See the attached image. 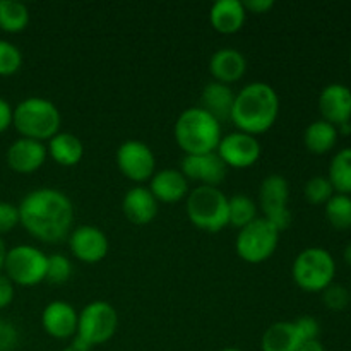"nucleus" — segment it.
Wrapping results in <instances>:
<instances>
[{"label": "nucleus", "instance_id": "2", "mask_svg": "<svg viewBox=\"0 0 351 351\" xmlns=\"http://www.w3.org/2000/svg\"><path fill=\"white\" fill-rule=\"evenodd\" d=\"M280 115V96L267 82L256 81L235 93L232 123L240 132L259 136L276 123Z\"/></svg>", "mask_w": 351, "mask_h": 351}, {"label": "nucleus", "instance_id": "19", "mask_svg": "<svg viewBox=\"0 0 351 351\" xmlns=\"http://www.w3.org/2000/svg\"><path fill=\"white\" fill-rule=\"evenodd\" d=\"M149 189L158 202L173 204L187 199L189 195V180L180 170L175 168H165V170L154 171L149 180Z\"/></svg>", "mask_w": 351, "mask_h": 351}, {"label": "nucleus", "instance_id": "24", "mask_svg": "<svg viewBox=\"0 0 351 351\" xmlns=\"http://www.w3.org/2000/svg\"><path fill=\"white\" fill-rule=\"evenodd\" d=\"M302 338L295 328L293 321H280L271 324L264 331L261 339L263 351H298L302 346Z\"/></svg>", "mask_w": 351, "mask_h": 351}, {"label": "nucleus", "instance_id": "7", "mask_svg": "<svg viewBox=\"0 0 351 351\" xmlns=\"http://www.w3.org/2000/svg\"><path fill=\"white\" fill-rule=\"evenodd\" d=\"M280 230L259 216L250 225L239 230L235 240L237 256L247 264L266 263L278 249L280 243Z\"/></svg>", "mask_w": 351, "mask_h": 351}, {"label": "nucleus", "instance_id": "34", "mask_svg": "<svg viewBox=\"0 0 351 351\" xmlns=\"http://www.w3.org/2000/svg\"><path fill=\"white\" fill-rule=\"evenodd\" d=\"M19 225V209L16 204L0 201V237L12 232Z\"/></svg>", "mask_w": 351, "mask_h": 351}, {"label": "nucleus", "instance_id": "22", "mask_svg": "<svg viewBox=\"0 0 351 351\" xmlns=\"http://www.w3.org/2000/svg\"><path fill=\"white\" fill-rule=\"evenodd\" d=\"M233 103H235V91L232 86L211 81L202 88L201 108L215 117L219 123L232 119Z\"/></svg>", "mask_w": 351, "mask_h": 351}, {"label": "nucleus", "instance_id": "43", "mask_svg": "<svg viewBox=\"0 0 351 351\" xmlns=\"http://www.w3.org/2000/svg\"><path fill=\"white\" fill-rule=\"evenodd\" d=\"M336 129H338V134H343V136H350V134H351V122L343 123V125L336 127Z\"/></svg>", "mask_w": 351, "mask_h": 351}, {"label": "nucleus", "instance_id": "12", "mask_svg": "<svg viewBox=\"0 0 351 351\" xmlns=\"http://www.w3.org/2000/svg\"><path fill=\"white\" fill-rule=\"evenodd\" d=\"M216 153L226 165V168L245 170V168L254 167L259 161L263 147H261L259 139L256 136L235 130V132L221 137Z\"/></svg>", "mask_w": 351, "mask_h": 351}, {"label": "nucleus", "instance_id": "18", "mask_svg": "<svg viewBox=\"0 0 351 351\" xmlns=\"http://www.w3.org/2000/svg\"><path fill=\"white\" fill-rule=\"evenodd\" d=\"M122 211L130 223L144 226L154 221L160 211V202L156 201L149 189L144 185H136L123 195Z\"/></svg>", "mask_w": 351, "mask_h": 351}, {"label": "nucleus", "instance_id": "38", "mask_svg": "<svg viewBox=\"0 0 351 351\" xmlns=\"http://www.w3.org/2000/svg\"><path fill=\"white\" fill-rule=\"evenodd\" d=\"M14 108L7 99L0 98V134L5 132L10 125H12Z\"/></svg>", "mask_w": 351, "mask_h": 351}, {"label": "nucleus", "instance_id": "26", "mask_svg": "<svg viewBox=\"0 0 351 351\" xmlns=\"http://www.w3.org/2000/svg\"><path fill=\"white\" fill-rule=\"evenodd\" d=\"M328 178L336 194L351 195V147H345L332 156Z\"/></svg>", "mask_w": 351, "mask_h": 351}, {"label": "nucleus", "instance_id": "3", "mask_svg": "<svg viewBox=\"0 0 351 351\" xmlns=\"http://www.w3.org/2000/svg\"><path fill=\"white\" fill-rule=\"evenodd\" d=\"M175 141L185 156L215 153L221 141V123L201 106L184 110L175 122Z\"/></svg>", "mask_w": 351, "mask_h": 351}, {"label": "nucleus", "instance_id": "40", "mask_svg": "<svg viewBox=\"0 0 351 351\" xmlns=\"http://www.w3.org/2000/svg\"><path fill=\"white\" fill-rule=\"evenodd\" d=\"M91 350H93L91 346L86 345L84 341H81L79 338H74L62 351H91Z\"/></svg>", "mask_w": 351, "mask_h": 351}, {"label": "nucleus", "instance_id": "28", "mask_svg": "<svg viewBox=\"0 0 351 351\" xmlns=\"http://www.w3.org/2000/svg\"><path fill=\"white\" fill-rule=\"evenodd\" d=\"M257 218V202L250 195L235 194L228 197V225L242 230Z\"/></svg>", "mask_w": 351, "mask_h": 351}, {"label": "nucleus", "instance_id": "47", "mask_svg": "<svg viewBox=\"0 0 351 351\" xmlns=\"http://www.w3.org/2000/svg\"><path fill=\"white\" fill-rule=\"evenodd\" d=\"M350 291H351V290H350Z\"/></svg>", "mask_w": 351, "mask_h": 351}, {"label": "nucleus", "instance_id": "9", "mask_svg": "<svg viewBox=\"0 0 351 351\" xmlns=\"http://www.w3.org/2000/svg\"><path fill=\"white\" fill-rule=\"evenodd\" d=\"M48 256L33 245H16L7 250L3 274L17 287H36L47 278Z\"/></svg>", "mask_w": 351, "mask_h": 351}, {"label": "nucleus", "instance_id": "39", "mask_svg": "<svg viewBox=\"0 0 351 351\" xmlns=\"http://www.w3.org/2000/svg\"><path fill=\"white\" fill-rule=\"evenodd\" d=\"M242 3L247 12L252 14H266L267 10H271L274 7L273 0H245Z\"/></svg>", "mask_w": 351, "mask_h": 351}, {"label": "nucleus", "instance_id": "31", "mask_svg": "<svg viewBox=\"0 0 351 351\" xmlns=\"http://www.w3.org/2000/svg\"><path fill=\"white\" fill-rule=\"evenodd\" d=\"M72 267L71 259L64 254H51L48 256L47 261V278L45 281L51 285H62V283H67L72 276Z\"/></svg>", "mask_w": 351, "mask_h": 351}, {"label": "nucleus", "instance_id": "1", "mask_svg": "<svg viewBox=\"0 0 351 351\" xmlns=\"http://www.w3.org/2000/svg\"><path fill=\"white\" fill-rule=\"evenodd\" d=\"M17 209L19 225L40 242L60 243L71 235L74 225V204L58 189H34L24 195Z\"/></svg>", "mask_w": 351, "mask_h": 351}, {"label": "nucleus", "instance_id": "13", "mask_svg": "<svg viewBox=\"0 0 351 351\" xmlns=\"http://www.w3.org/2000/svg\"><path fill=\"white\" fill-rule=\"evenodd\" d=\"M69 247L72 256L84 264H98L106 257L110 249L108 237L103 230L93 225H82L72 228L69 235Z\"/></svg>", "mask_w": 351, "mask_h": 351}, {"label": "nucleus", "instance_id": "16", "mask_svg": "<svg viewBox=\"0 0 351 351\" xmlns=\"http://www.w3.org/2000/svg\"><path fill=\"white\" fill-rule=\"evenodd\" d=\"M79 314L69 302L55 300L43 308L41 326L45 332L55 339H69L77 332Z\"/></svg>", "mask_w": 351, "mask_h": 351}, {"label": "nucleus", "instance_id": "6", "mask_svg": "<svg viewBox=\"0 0 351 351\" xmlns=\"http://www.w3.org/2000/svg\"><path fill=\"white\" fill-rule=\"evenodd\" d=\"M336 263L331 252L322 247H307L302 250L291 266V278L300 290L307 293H322L335 283Z\"/></svg>", "mask_w": 351, "mask_h": 351}, {"label": "nucleus", "instance_id": "14", "mask_svg": "<svg viewBox=\"0 0 351 351\" xmlns=\"http://www.w3.org/2000/svg\"><path fill=\"white\" fill-rule=\"evenodd\" d=\"M180 171L189 182H199V185H206V187H218L225 180L228 168L215 151L208 154L185 156L182 160Z\"/></svg>", "mask_w": 351, "mask_h": 351}, {"label": "nucleus", "instance_id": "36", "mask_svg": "<svg viewBox=\"0 0 351 351\" xmlns=\"http://www.w3.org/2000/svg\"><path fill=\"white\" fill-rule=\"evenodd\" d=\"M17 343H19V332L16 326L0 317V351H14Z\"/></svg>", "mask_w": 351, "mask_h": 351}, {"label": "nucleus", "instance_id": "17", "mask_svg": "<svg viewBox=\"0 0 351 351\" xmlns=\"http://www.w3.org/2000/svg\"><path fill=\"white\" fill-rule=\"evenodd\" d=\"M322 120L335 127L351 122V89L341 82L328 84L319 95Z\"/></svg>", "mask_w": 351, "mask_h": 351}, {"label": "nucleus", "instance_id": "46", "mask_svg": "<svg viewBox=\"0 0 351 351\" xmlns=\"http://www.w3.org/2000/svg\"><path fill=\"white\" fill-rule=\"evenodd\" d=\"M350 64H351V50H350Z\"/></svg>", "mask_w": 351, "mask_h": 351}, {"label": "nucleus", "instance_id": "23", "mask_svg": "<svg viewBox=\"0 0 351 351\" xmlns=\"http://www.w3.org/2000/svg\"><path fill=\"white\" fill-rule=\"evenodd\" d=\"M47 153L60 167H75L84 156V144L75 134L58 132L48 141Z\"/></svg>", "mask_w": 351, "mask_h": 351}, {"label": "nucleus", "instance_id": "30", "mask_svg": "<svg viewBox=\"0 0 351 351\" xmlns=\"http://www.w3.org/2000/svg\"><path fill=\"white\" fill-rule=\"evenodd\" d=\"M335 189H332L331 182H329L328 177H322V175H317V177L308 178L307 184L304 187V195L307 199L308 204L312 206H326V202L335 195Z\"/></svg>", "mask_w": 351, "mask_h": 351}, {"label": "nucleus", "instance_id": "32", "mask_svg": "<svg viewBox=\"0 0 351 351\" xmlns=\"http://www.w3.org/2000/svg\"><path fill=\"white\" fill-rule=\"evenodd\" d=\"M23 67V53L14 43L0 40V75H14Z\"/></svg>", "mask_w": 351, "mask_h": 351}, {"label": "nucleus", "instance_id": "11", "mask_svg": "<svg viewBox=\"0 0 351 351\" xmlns=\"http://www.w3.org/2000/svg\"><path fill=\"white\" fill-rule=\"evenodd\" d=\"M115 161L120 173L134 184H144L151 180L156 170V158L153 149L146 143L137 139H129L120 144Z\"/></svg>", "mask_w": 351, "mask_h": 351}, {"label": "nucleus", "instance_id": "4", "mask_svg": "<svg viewBox=\"0 0 351 351\" xmlns=\"http://www.w3.org/2000/svg\"><path fill=\"white\" fill-rule=\"evenodd\" d=\"M62 115L60 110L50 99L41 96H29L14 106L12 125L21 137L26 139L50 141L55 134L60 132Z\"/></svg>", "mask_w": 351, "mask_h": 351}, {"label": "nucleus", "instance_id": "20", "mask_svg": "<svg viewBox=\"0 0 351 351\" xmlns=\"http://www.w3.org/2000/svg\"><path fill=\"white\" fill-rule=\"evenodd\" d=\"M247 60L242 51L235 48H221L216 50L209 58V72L213 79L221 84H233L245 75Z\"/></svg>", "mask_w": 351, "mask_h": 351}, {"label": "nucleus", "instance_id": "33", "mask_svg": "<svg viewBox=\"0 0 351 351\" xmlns=\"http://www.w3.org/2000/svg\"><path fill=\"white\" fill-rule=\"evenodd\" d=\"M351 291L339 283H331L324 291H322V302L329 311H345L350 305Z\"/></svg>", "mask_w": 351, "mask_h": 351}, {"label": "nucleus", "instance_id": "5", "mask_svg": "<svg viewBox=\"0 0 351 351\" xmlns=\"http://www.w3.org/2000/svg\"><path fill=\"white\" fill-rule=\"evenodd\" d=\"M189 221L199 230L218 233L228 226V197L218 187L199 185L185 201Z\"/></svg>", "mask_w": 351, "mask_h": 351}, {"label": "nucleus", "instance_id": "29", "mask_svg": "<svg viewBox=\"0 0 351 351\" xmlns=\"http://www.w3.org/2000/svg\"><path fill=\"white\" fill-rule=\"evenodd\" d=\"M326 218L336 230L351 228V195L335 194L326 202Z\"/></svg>", "mask_w": 351, "mask_h": 351}, {"label": "nucleus", "instance_id": "44", "mask_svg": "<svg viewBox=\"0 0 351 351\" xmlns=\"http://www.w3.org/2000/svg\"><path fill=\"white\" fill-rule=\"evenodd\" d=\"M343 256H345V261H346V263H348L350 266H351V243H350L348 247H346V249H345V254H343Z\"/></svg>", "mask_w": 351, "mask_h": 351}, {"label": "nucleus", "instance_id": "8", "mask_svg": "<svg viewBox=\"0 0 351 351\" xmlns=\"http://www.w3.org/2000/svg\"><path fill=\"white\" fill-rule=\"evenodd\" d=\"M117 329H119V314L115 307L105 300H95L89 302L79 312L75 338L95 348L110 341L115 336Z\"/></svg>", "mask_w": 351, "mask_h": 351}, {"label": "nucleus", "instance_id": "45", "mask_svg": "<svg viewBox=\"0 0 351 351\" xmlns=\"http://www.w3.org/2000/svg\"><path fill=\"white\" fill-rule=\"evenodd\" d=\"M221 351H242V350H239V348H223Z\"/></svg>", "mask_w": 351, "mask_h": 351}, {"label": "nucleus", "instance_id": "42", "mask_svg": "<svg viewBox=\"0 0 351 351\" xmlns=\"http://www.w3.org/2000/svg\"><path fill=\"white\" fill-rule=\"evenodd\" d=\"M7 245L5 242H3V239L0 237V274H2L3 271V264H5V256H7Z\"/></svg>", "mask_w": 351, "mask_h": 351}, {"label": "nucleus", "instance_id": "41", "mask_svg": "<svg viewBox=\"0 0 351 351\" xmlns=\"http://www.w3.org/2000/svg\"><path fill=\"white\" fill-rule=\"evenodd\" d=\"M298 351H326V348L319 339H314V341L302 343V346L298 348Z\"/></svg>", "mask_w": 351, "mask_h": 351}, {"label": "nucleus", "instance_id": "37", "mask_svg": "<svg viewBox=\"0 0 351 351\" xmlns=\"http://www.w3.org/2000/svg\"><path fill=\"white\" fill-rule=\"evenodd\" d=\"M14 295H16V285L5 274H0V311L12 304Z\"/></svg>", "mask_w": 351, "mask_h": 351}, {"label": "nucleus", "instance_id": "35", "mask_svg": "<svg viewBox=\"0 0 351 351\" xmlns=\"http://www.w3.org/2000/svg\"><path fill=\"white\" fill-rule=\"evenodd\" d=\"M295 322V328H297L298 335H300L302 341H314V339H319V335H321V324L315 317H311V315H304V317H298Z\"/></svg>", "mask_w": 351, "mask_h": 351}, {"label": "nucleus", "instance_id": "21", "mask_svg": "<svg viewBox=\"0 0 351 351\" xmlns=\"http://www.w3.org/2000/svg\"><path fill=\"white\" fill-rule=\"evenodd\" d=\"M247 21V10L240 0H218L209 9V23L221 34H235Z\"/></svg>", "mask_w": 351, "mask_h": 351}, {"label": "nucleus", "instance_id": "15", "mask_svg": "<svg viewBox=\"0 0 351 351\" xmlns=\"http://www.w3.org/2000/svg\"><path fill=\"white\" fill-rule=\"evenodd\" d=\"M47 146L40 141L26 139V137H19L14 141L5 153L7 167L12 171L21 175L34 173L40 170L47 161Z\"/></svg>", "mask_w": 351, "mask_h": 351}, {"label": "nucleus", "instance_id": "27", "mask_svg": "<svg viewBox=\"0 0 351 351\" xmlns=\"http://www.w3.org/2000/svg\"><path fill=\"white\" fill-rule=\"evenodd\" d=\"M29 24V9L17 0H0V29L16 34Z\"/></svg>", "mask_w": 351, "mask_h": 351}, {"label": "nucleus", "instance_id": "25", "mask_svg": "<svg viewBox=\"0 0 351 351\" xmlns=\"http://www.w3.org/2000/svg\"><path fill=\"white\" fill-rule=\"evenodd\" d=\"M338 129L326 120L308 123L304 132V144L312 154H326L338 143Z\"/></svg>", "mask_w": 351, "mask_h": 351}, {"label": "nucleus", "instance_id": "10", "mask_svg": "<svg viewBox=\"0 0 351 351\" xmlns=\"http://www.w3.org/2000/svg\"><path fill=\"white\" fill-rule=\"evenodd\" d=\"M290 201V184L283 175H267L259 187V208L263 218L273 223L280 232L291 225V211L288 208Z\"/></svg>", "mask_w": 351, "mask_h": 351}]
</instances>
